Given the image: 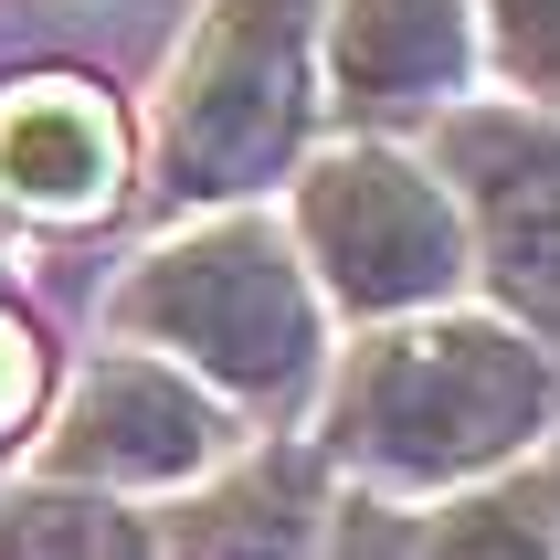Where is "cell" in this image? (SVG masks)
Here are the masks:
<instances>
[{
  "instance_id": "1",
  "label": "cell",
  "mask_w": 560,
  "mask_h": 560,
  "mask_svg": "<svg viewBox=\"0 0 560 560\" xmlns=\"http://www.w3.org/2000/svg\"><path fill=\"white\" fill-rule=\"evenodd\" d=\"M560 434V360L508 317H392L349 349L317 455L371 498H466Z\"/></svg>"
},
{
  "instance_id": "2",
  "label": "cell",
  "mask_w": 560,
  "mask_h": 560,
  "mask_svg": "<svg viewBox=\"0 0 560 560\" xmlns=\"http://www.w3.org/2000/svg\"><path fill=\"white\" fill-rule=\"evenodd\" d=\"M117 328L170 349L201 392L244 412H285L317 381V285L276 222H244V212L159 244L117 285Z\"/></svg>"
},
{
  "instance_id": "3",
  "label": "cell",
  "mask_w": 560,
  "mask_h": 560,
  "mask_svg": "<svg viewBox=\"0 0 560 560\" xmlns=\"http://www.w3.org/2000/svg\"><path fill=\"white\" fill-rule=\"evenodd\" d=\"M307 43L317 0H222L190 43L170 117H159V190L170 201H244L285 180L307 149Z\"/></svg>"
},
{
  "instance_id": "4",
  "label": "cell",
  "mask_w": 560,
  "mask_h": 560,
  "mask_svg": "<svg viewBox=\"0 0 560 560\" xmlns=\"http://www.w3.org/2000/svg\"><path fill=\"white\" fill-rule=\"evenodd\" d=\"M296 244H307L317 285L349 317H423L476 276L466 254V212L434 170H412L402 149H328L296 180Z\"/></svg>"
},
{
  "instance_id": "5",
  "label": "cell",
  "mask_w": 560,
  "mask_h": 560,
  "mask_svg": "<svg viewBox=\"0 0 560 560\" xmlns=\"http://www.w3.org/2000/svg\"><path fill=\"white\" fill-rule=\"evenodd\" d=\"M444 180L466 254L498 285L508 328L560 360V117L539 106H444Z\"/></svg>"
},
{
  "instance_id": "6",
  "label": "cell",
  "mask_w": 560,
  "mask_h": 560,
  "mask_svg": "<svg viewBox=\"0 0 560 560\" xmlns=\"http://www.w3.org/2000/svg\"><path fill=\"white\" fill-rule=\"evenodd\" d=\"M233 455V423L180 360H95L74 402L43 434V476L63 487H106V498H149V487H201Z\"/></svg>"
},
{
  "instance_id": "7",
  "label": "cell",
  "mask_w": 560,
  "mask_h": 560,
  "mask_svg": "<svg viewBox=\"0 0 560 560\" xmlns=\"http://www.w3.org/2000/svg\"><path fill=\"white\" fill-rule=\"evenodd\" d=\"M476 85V0H339L328 11V106L360 127L444 117Z\"/></svg>"
},
{
  "instance_id": "8",
  "label": "cell",
  "mask_w": 560,
  "mask_h": 560,
  "mask_svg": "<svg viewBox=\"0 0 560 560\" xmlns=\"http://www.w3.org/2000/svg\"><path fill=\"white\" fill-rule=\"evenodd\" d=\"M127 190V127L85 74H32L0 95V201L32 222H95Z\"/></svg>"
},
{
  "instance_id": "9",
  "label": "cell",
  "mask_w": 560,
  "mask_h": 560,
  "mask_svg": "<svg viewBox=\"0 0 560 560\" xmlns=\"http://www.w3.org/2000/svg\"><path fill=\"white\" fill-rule=\"evenodd\" d=\"M317 518H328V455L317 444H265L170 518L159 560H307Z\"/></svg>"
},
{
  "instance_id": "10",
  "label": "cell",
  "mask_w": 560,
  "mask_h": 560,
  "mask_svg": "<svg viewBox=\"0 0 560 560\" xmlns=\"http://www.w3.org/2000/svg\"><path fill=\"white\" fill-rule=\"evenodd\" d=\"M0 560H159L149 518H127L106 487H22V498L0 508Z\"/></svg>"
},
{
  "instance_id": "11",
  "label": "cell",
  "mask_w": 560,
  "mask_h": 560,
  "mask_svg": "<svg viewBox=\"0 0 560 560\" xmlns=\"http://www.w3.org/2000/svg\"><path fill=\"white\" fill-rule=\"evenodd\" d=\"M423 560H560L539 476H487V487H466L444 518H423Z\"/></svg>"
},
{
  "instance_id": "12",
  "label": "cell",
  "mask_w": 560,
  "mask_h": 560,
  "mask_svg": "<svg viewBox=\"0 0 560 560\" xmlns=\"http://www.w3.org/2000/svg\"><path fill=\"white\" fill-rule=\"evenodd\" d=\"M476 54H498V74L529 95L539 117H560V0H476Z\"/></svg>"
},
{
  "instance_id": "13",
  "label": "cell",
  "mask_w": 560,
  "mask_h": 560,
  "mask_svg": "<svg viewBox=\"0 0 560 560\" xmlns=\"http://www.w3.org/2000/svg\"><path fill=\"white\" fill-rule=\"evenodd\" d=\"M307 560H423V518H412L402 498L349 487V498H328V518H317V550H307Z\"/></svg>"
},
{
  "instance_id": "14",
  "label": "cell",
  "mask_w": 560,
  "mask_h": 560,
  "mask_svg": "<svg viewBox=\"0 0 560 560\" xmlns=\"http://www.w3.org/2000/svg\"><path fill=\"white\" fill-rule=\"evenodd\" d=\"M32 412H43V339H32V317L0 307V444L22 434Z\"/></svg>"
},
{
  "instance_id": "15",
  "label": "cell",
  "mask_w": 560,
  "mask_h": 560,
  "mask_svg": "<svg viewBox=\"0 0 560 560\" xmlns=\"http://www.w3.org/2000/svg\"><path fill=\"white\" fill-rule=\"evenodd\" d=\"M539 498H550V529H560V434H550V466H539Z\"/></svg>"
}]
</instances>
